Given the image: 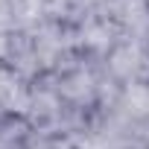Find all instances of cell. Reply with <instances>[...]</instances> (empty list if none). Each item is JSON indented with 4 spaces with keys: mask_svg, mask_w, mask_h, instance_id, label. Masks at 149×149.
<instances>
[{
    "mask_svg": "<svg viewBox=\"0 0 149 149\" xmlns=\"http://www.w3.org/2000/svg\"><path fill=\"white\" fill-rule=\"evenodd\" d=\"M35 140L38 132L21 108H12L0 117V149H32Z\"/></svg>",
    "mask_w": 149,
    "mask_h": 149,
    "instance_id": "obj_1",
    "label": "cell"
},
{
    "mask_svg": "<svg viewBox=\"0 0 149 149\" xmlns=\"http://www.w3.org/2000/svg\"><path fill=\"white\" fill-rule=\"evenodd\" d=\"M41 0H0V32L29 29L38 21Z\"/></svg>",
    "mask_w": 149,
    "mask_h": 149,
    "instance_id": "obj_2",
    "label": "cell"
},
{
    "mask_svg": "<svg viewBox=\"0 0 149 149\" xmlns=\"http://www.w3.org/2000/svg\"><path fill=\"white\" fill-rule=\"evenodd\" d=\"M140 3H143V9H146V12H149V0H140Z\"/></svg>",
    "mask_w": 149,
    "mask_h": 149,
    "instance_id": "obj_3",
    "label": "cell"
}]
</instances>
